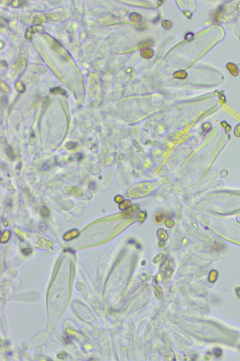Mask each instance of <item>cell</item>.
I'll use <instances>...</instances> for the list:
<instances>
[{"label": "cell", "mask_w": 240, "mask_h": 361, "mask_svg": "<svg viewBox=\"0 0 240 361\" xmlns=\"http://www.w3.org/2000/svg\"><path fill=\"white\" fill-rule=\"evenodd\" d=\"M226 67L230 74L233 76H237L239 75L240 73L239 68L237 65L234 63L232 62L227 63L226 65Z\"/></svg>", "instance_id": "6da1fadb"}, {"label": "cell", "mask_w": 240, "mask_h": 361, "mask_svg": "<svg viewBox=\"0 0 240 361\" xmlns=\"http://www.w3.org/2000/svg\"><path fill=\"white\" fill-rule=\"evenodd\" d=\"M214 93L215 95L218 96L219 97V102L220 103H221V105L223 106V105L226 104L227 101H226V97L225 95V91L224 90H222L220 91H219L216 90L215 91Z\"/></svg>", "instance_id": "7a4b0ae2"}, {"label": "cell", "mask_w": 240, "mask_h": 361, "mask_svg": "<svg viewBox=\"0 0 240 361\" xmlns=\"http://www.w3.org/2000/svg\"><path fill=\"white\" fill-rule=\"evenodd\" d=\"M201 128L203 131V134L205 135L211 131V129L213 128V125L210 122H205L202 124Z\"/></svg>", "instance_id": "3957f363"}, {"label": "cell", "mask_w": 240, "mask_h": 361, "mask_svg": "<svg viewBox=\"0 0 240 361\" xmlns=\"http://www.w3.org/2000/svg\"><path fill=\"white\" fill-rule=\"evenodd\" d=\"M220 125L224 129L225 133L229 132L232 130V127L228 123L226 120H222L220 122Z\"/></svg>", "instance_id": "277c9868"}, {"label": "cell", "mask_w": 240, "mask_h": 361, "mask_svg": "<svg viewBox=\"0 0 240 361\" xmlns=\"http://www.w3.org/2000/svg\"><path fill=\"white\" fill-rule=\"evenodd\" d=\"M154 292L155 293V296H156L158 299H161L162 296V289L160 287H154Z\"/></svg>", "instance_id": "5b68a950"}, {"label": "cell", "mask_w": 240, "mask_h": 361, "mask_svg": "<svg viewBox=\"0 0 240 361\" xmlns=\"http://www.w3.org/2000/svg\"><path fill=\"white\" fill-rule=\"evenodd\" d=\"M233 133L236 138L240 137V123L235 126L233 130Z\"/></svg>", "instance_id": "8992f818"}, {"label": "cell", "mask_w": 240, "mask_h": 361, "mask_svg": "<svg viewBox=\"0 0 240 361\" xmlns=\"http://www.w3.org/2000/svg\"><path fill=\"white\" fill-rule=\"evenodd\" d=\"M7 154L8 156V157H10L11 159H14L15 154H14V151L12 149L11 147H9L8 148L7 150Z\"/></svg>", "instance_id": "52a82bcc"}, {"label": "cell", "mask_w": 240, "mask_h": 361, "mask_svg": "<svg viewBox=\"0 0 240 361\" xmlns=\"http://www.w3.org/2000/svg\"><path fill=\"white\" fill-rule=\"evenodd\" d=\"M77 143H72V142H69V143H67L66 144V148H68V149H72L74 148H75L77 147Z\"/></svg>", "instance_id": "ba28073f"}, {"label": "cell", "mask_w": 240, "mask_h": 361, "mask_svg": "<svg viewBox=\"0 0 240 361\" xmlns=\"http://www.w3.org/2000/svg\"><path fill=\"white\" fill-rule=\"evenodd\" d=\"M215 355L217 357H220L222 355V350L219 348H216L214 350Z\"/></svg>", "instance_id": "9c48e42d"}, {"label": "cell", "mask_w": 240, "mask_h": 361, "mask_svg": "<svg viewBox=\"0 0 240 361\" xmlns=\"http://www.w3.org/2000/svg\"><path fill=\"white\" fill-rule=\"evenodd\" d=\"M22 252L23 253L24 255H29L30 254H31V252H32V250H31V249L30 248H25V249H23L22 250Z\"/></svg>", "instance_id": "30bf717a"}, {"label": "cell", "mask_w": 240, "mask_h": 361, "mask_svg": "<svg viewBox=\"0 0 240 361\" xmlns=\"http://www.w3.org/2000/svg\"><path fill=\"white\" fill-rule=\"evenodd\" d=\"M193 35V33H187L186 36H185V38H186V39H189L192 38Z\"/></svg>", "instance_id": "8fae6325"}, {"label": "cell", "mask_w": 240, "mask_h": 361, "mask_svg": "<svg viewBox=\"0 0 240 361\" xmlns=\"http://www.w3.org/2000/svg\"><path fill=\"white\" fill-rule=\"evenodd\" d=\"M134 242H135V241H134V240L133 239L130 240L129 241V242L130 243H134Z\"/></svg>", "instance_id": "7c38bea8"}, {"label": "cell", "mask_w": 240, "mask_h": 361, "mask_svg": "<svg viewBox=\"0 0 240 361\" xmlns=\"http://www.w3.org/2000/svg\"></svg>", "instance_id": "4fadbf2b"}]
</instances>
